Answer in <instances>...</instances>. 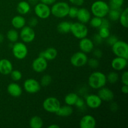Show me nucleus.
<instances>
[{
  "label": "nucleus",
  "mask_w": 128,
  "mask_h": 128,
  "mask_svg": "<svg viewBox=\"0 0 128 128\" xmlns=\"http://www.w3.org/2000/svg\"><path fill=\"white\" fill-rule=\"evenodd\" d=\"M11 75V78L13 81H18L22 79V72L19 70H12L11 73L10 74Z\"/></svg>",
  "instance_id": "nucleus-35"
},
{
  "label": "nucleus",
  "mask_w": 128,
  "mask_h": 128,
  "mask_svg": "<svg viewBox=\"0 0 128 128\" xmlns=\"http://www.w3.org/2000/svg\"><path fill=\"white\" fill-rule=\"evenodd\" d=\"M107 82L106 76L101 71H94L88 78V84L94 90H99L104 87Z\"/></svg>",
  "instance_id": "nucleus-1"
},
{
  "label": "nucleus",
  "mask_w": 128,
  "mask_h": 128,
  "mask_svg": "<svg viewBox=\"0 0 128 128\" xmlns=\"http://www.w3.org/2000/svg\"><path fill=\"white\" fill-rule=\"evenodd\" d=\"M61 106V103L56 97H48L44 100L42 107L46 111L51 113H56Z\"/></svg>",
  "instance_id": "nucleus-7"
},
{
  "label": "nucleus",
  "mask_w": 128,
  "mask_h": 128,
  "mask_svg": "<svg viewBox=\"0 0 128 128\" xmlns=\"http://www.w3.org/2000/svg\"><path fill=\"white\" fill-rule=\"evenodd\" d=\"M121 91L122 93L124 94H127L128 92V85H122L121 88Z\"/></svg>",
  "instance_id": "nucleus-48"
},
{
  "label": "nucleus",
  "mask_w": 128,
  "mask_h": 128,
  "mask_svg": "<svg viewBox=\"0 0 128 128\" xmlns=\"http://www.w3.org/2000/svg\"><path fill=\"white\" fill-rule=\"evenodd\" d=\"M31 10V5L28 1H21L18 4L17 11L21 15H25Z\"/></svg>",
  "instance_id": "nucleus-24"
},
{
  "label": "nucleus",
  "mask_w": 128,
  "mask_h": 128,
  "mask_svg": "<svg viewBox=\"0 0 128 128\" xmlns=\"http://www.w3.org/2000/svg\"><path fill=\"white\" fill-rule=\"evenodd\" d=\"M13 70L12 64L7 59L0 60V73L3 75H8Z\"/></svg>",
  "instance_id": "nucleus-19"
},
{
  "label": "nucleus",
  "mask_w": 128,
  "mask_h": 128,
  "mask_svg": "<svg viewBox=\"0 0 128 128\" xmlns=\"http://www.w3.org/2000/svg\"><path fill=\"white\" fill-rule=\"evenodd\" d=\"M102 22V18L97 17V16H94L93 18H91L90 21V24L91 27L94 28H100Z\"/></svg>",
  "instance_id": "nucleus-33"
},
{
  "label": "nucleus",
  "mask_w": 128,
  "mask_h": 128,
  "mask_svg": "<svg viewBox=\"0 0 128 128\" xmlns=\"http://www.w3.org/2000/svg\"><path fill=\"white\" fill-rule=\"evenodd\" d=\"M12 52L15 58L19 60H24L28 54V50L24 43L22 42H16L12 44Z\"/></svg>",
  "instance_id": "nucleus-6"
},
{
  "label": "nucleus",
  "mask_w": 128,
  "mask_h": 128,
  "mask_svg": "<svg viewBox=\"0 0 128 128\" xmlns=\"http://www.w3.org/2000/svg\"><path fill=\"white\" fill-rule=\"evenodd\" d=\"M70 7V5L66 2H55L51 8V13L58 18H64L68 14Z\"/></svg>",
  "instance_id": "nucleus-3"
},
{
  "label": "nucleus",
  "mask_w": 128,
  "mask_h": 128,
  "mask_svg": "<svg viewBox=\"0 0 128 128\" xmlns=\"http://www.w3.org/2000/svg\"><path fill=\"white\" fill-rule=\"evenodd\" d=\"M7 91L10 96L14 98L20 97L22 93V88L15 82L9 84L7 87Z\"/></svg>",
  "instance_id": "nucleus-20"
},
{
  "label": "nucleus",
  "mask_w": 128,
  "mask_h": 128,
  "mask_svg": "<svg viewBox=\"0 0 128 128\" xmlns=\"http://www.w3.org/2000/svg\"><path fill=\"white\" fill-rule=\"evenodd\" d=\"M48 68V61L44 58L38 56L32 62V68L38 73L44 72Z\"/></svg>",
  "instance_id": "nucleus-12"
},
{
  "label": "nucleus",
  "mask_w": 128,
  "mask_h": 128,
  "mask_svg": "<svg viewBox=\"0 0 128 128\" xmlns=\"http://www.w3.org/2000/svg\"><path fill=\"white\" fill-rule=\"evenodd\" d=\"M28 2L30 4H32V5H35L38 2V1L40 0H28Z\"/></svg>",
  "instance_id": "nucleus-50"
},
{
  "label": "nucleus",
  "mask_w": 128,
  "mask_h": 128,
  "mask_svg": "<svg viewBox=\"0 0 128 128\" xmlns=\"http://www.w3.org/2000/svg\"><path fill=\"white\" fill-rule=\"evenodd\" d=\"M102 100L98 94H88L85 98V104L91 109H97L101 106Z\"/></svg>",
  "instance_id": "nucleus-13"
},
{
  "label": "nucleus",
  "mask_w": 128,
  "mask_h": 128,
  "mask_svg": "<svg viewBox=\"0 0 128 128\" xmlns=\"http://www.w3.org/2000/svg\"><path fill=\"white\" fill-rule=\"evenodd\" d=\"M79 47L82 52L86 54L90 53V52H92V50H94V44L92 40L86 37L80 40Z\"/></svg>",
  "instance_id": "nucleus-14"
},
{
  "label": "nucleus",
  "mask_w": 128,
  "mask_h": 128,
  "mask_svg": "<svg viewBox=\"0 0 128 128\" xmlns=\"http://www.w3.org/2000/svg\"><path fill=\"white\" fill-rule=\"evenodd\" d=\"M92 52V54L94 56V58H96L97 59L101 58L102 56V54H103L102 51L101 50H100V49H95V50H93Z\"/></svg>",
  "instance_id": "nucleus-44"
},
{
  "label": "nucleus",
  "mask_w": 128,
  "mask_h": 128,
  "mask_svg": "<svg viewBox=\"0 0 128 128\" xmlns=\"http://www.w3.org/2000/svg\"><path fill=\"white\" fill-rule=\"evenodd\" d=\"M69 1L75 6H81L84 2V0H69Z\"/></svg>",
  "instance_id": "nucleus-45"
},
{
  "label": "nucleus",
  "mask_w": 128,
  "mask_h": 128,
  "mask_svg": "<svg viewBox=\"0 0 128 128\" xmlns=\"http://www.w3.org/2000/svg\"><path fill=\"white\" fill-rule=\"evenodd\" d=\"M4 40V36L2 34L0 33V44H1L3 42Z\"/></svg>",
  "instance_id": "nucleus-52"
},
{
  "label": "nucleus",
  "mask_w": 128,
  "mask_h": 128,
  "mask_svg": "<svg viewBox=\"0 0 128 128\" xmlns=\"http://www.w3.org/2000/svg\"><path fill=\"white\" fill-rule=\"evenodd\" d=\"M99 34L101 36L102 38L104 40H106L108 37L110 35V28H105V27H100L99 28Z\"/></svg>",
  "instance_id": "nucleus-36"
},
{
  "label": "nucleus",
  "mask_w": 128,
  "mask_h": 128,
  "mask_svg": "<svg viewBox=\"0 0 128 128\" xmlns=\"http://www.w3.org/2000/svg\"><path fill=\"white\" fill-rule=\"evenodd\" d=\"M52 82V78L50 75L45 74L41 78V81H40V84L41 86L46 87V86H49Z\"/></svg>",
  "instance_id": "nucleus-34"
},
{
  "label": "nucleus",
  "mask_w": 128,
  "mask_h": 128,
  "mask_svg": "<svg viewBox=\"0 0 128 128\" xmlns=\"http://www.w3.org/2000/svg\"><path fill=\"white\" fill-rule=\"evenodd\" d=\"M103 40L104 39L102 38L101 37V36H100L98 33H97L96 34L94 35L92 41H93L94 44H96L97 45H100L102 44Z\"/></svg>",
  "instance_id": "nucleus-40"
},
{
  "label": "nucleus",
  "mask_w": 128,
  "mask_h": 128,
  "mask_svg": "<svg viewBox=\"0 0 128 128\" xmlns=\"http://www.w3.org/2000/svg\"><path fill=\"white\" fill-rule=\"evenodd\" d=\"M91 18V12L88 9L85 8H81L78 9L76 18L78 19L79 22L86 24V23L89 22Z\"/></svg>",
  "instance_id": "nucleus-18"
},
{
  "label": "nucleus",
  "mask_w": 128,
  "mask_h": 128,
  "mask_svg": "<svg viewBox=\"0 0 128 128\" xmlns=\"http://www.w3.org/2000/svg\"><path fill=\"white\" fill-rule=\"evenodd\" d=\"M71 22L67 21L60 22L57 26V30L61 34H67L70 32Z\"/></svg>",
  "instance_id": "nucleus-25"
},
{
  "label": "nucleus",
  "mask_w": 128,
  "mask_h": 128,
  "mask_svg": "<svg viewBox=\"0 0 128 128\" xmlns=\"http://www.w3.org/2000/svg\"><path fill=\"white\" fill-rule=\"evenodd\" d=\"M20 38L24 43H30L34 41L36 36L34 30L29 26H24L21 29L20 33Z\"/></svg>",
  "instance_id": "nucleus-11"
},
{
  "label": "nucleus",
  "mask_w": 128,
  "mask_h": 128,
  "mask_svg": "<svg viewBox=\"0 0 128 128\" xmlns=\"http://www.w3.org/2000/svg\"><path fill=\"white\" fill-rule=\"evenodd\" d=\"M100 27H105V28H110V22L108 19L103 18H102V22H101V25Z\"/></svg>",
  "instance_id": "nucleus-46"
},
{
  "label": "nucleus",
  "mask_w": 128,
  "mask_h": 128,
  "mask_svg": "<svg viewBox=\"0 0 128 128\" xmlns=\"http://www.w3.org/2000/svg\"><path fill=\"white\" fill-rule=\"evenodd\" d=\"M111 48L112 52L115 56L128 59V44L127 42L118 40Z\"/></svg>",
  "instance_id": "nucleus-5"
},
{
  "label": "nucleus",
  "mask_w": 128,
  "mask_h": 128,
  "mask_svg": "<svg viewBox=\"0 0 128 128\" xmlns=\"http://www.w3.org/2000/svg\"><path fill=\"white\" fill-rule=\"evenodd\" d=\"M110 8L108 3L103 0H97L91 4V12L94 16L103 18L108 14Z\"/></svg>",
  "instance_id": "nucleus-2"
},
{
  "label": "nucleus",
  "mask_w": 128,
  "mask_h": 128,
  "mask_svg": "<svg viewBox=\"0 0 128 128\" xmlns=\"http://www.w3.org/2000/svg\"><path fill=\"white\" fill-rule=\"evenodd\" d=\"M58 56V51L54 48L50 47L46 49L43 51H41L40 53L39 56L44 58L47 61H52L54 60Z\"/></svg>",
  "instance_id": "nucleus-21"
},
{
  "label": "nucleus",
  "mask_w": 128,
  "mask_h": 128,
  "mask_svg": "<svg viewBox=\"0 0 128 128\" xmlns=\"http://www.w3.org/2000/svg\"><path fill=\"white\" fill-rule=\"evenodd\" d=\"M124 0H110L109 6L110 9L112 10H120L123 6Z\"/></svg>",
  "instance_id": "nucleus-32"
},
{
  "label": "nucleus",
  "mask_w": 128,
  "mask_h": 128,
  "mask_svg": "<svg viewBox=\"0 0 128 128\" xmlns=\"http://www.w3.org/2000/svg\"><path fill=\"white\" fill-rule=\"evenodd\" d=\"M87 64H88L89 66L92 69H96L100 66V62L98 61V59L96 58L88 59Z\"/></svg>",
  "instance_id": "nucleus-37"
},
{
  "label": "nucleus",
  "mask_w": 128,
  "mask_h": 128,
  "mask_svg": "<svg viewBox=\"0 0 128 128\" xmlns=\"http://www.w3.org/2000/svg\"><path fill=\"white\" fill-rule=\"evenodd\" d=\"M19 37H20V34H19L18 32L14 29L9 30L6 34V38H7L8 40L11 43H14V42H17Z\"/></svg>",
  "instance_id": "nucleus-28"
},
{
  "label": "nucleus",
  "mask_w": 128,
  "mask_h": 128,
  "mask_svg": "<svg viewBox=\"0 0 128 128\" xmlns=\"http://www.w3.org/2000/svg\"><path fill=\"white\" fill-rule=\"evenodd\" d=\"M106 42L108 45L110 46H112V45L114 44V43H116L118 41V38L116 36V35H111L110 34L107 38L106 39Z\"/></svg>",
  "instance_id": "nucleus-39"
},
{
  "label": "nucleus",
  "mask_w": 128,
  "mask_h": 128,
  "mask_svg": "<svg viewBox=\"0 0 128 128\" xmlns=\"http://www.w3.org/2000/svg\"><path fill=\"white\" fill-rule=\"evenodd\" d=\"M70 32L76 38L81 40L87 37L88 34V28L85 24L80 22H76L71 23Z\"/></svg>",
  "instance_id": "nucleus-4"
},
{
  "label": "nucleus",
  "mask_w": 128,
  "mask_h": 128,
  "mask_svg": "<svg viewBox=\"0 0 128 128\" xmlns=\"http://www.w3.org/2000/svg\"><path fill=\"white\" fill-rule=\"evenodd\" d=\"M41 2L46 4L47 5H52L56 2V0H40Z\"/></svg>",
  "instance_id": "nucleus-47"
},
{
  "label": "nucleus",
  "mask_w": 128,
  "mask_h": 128,
  "mask_svg": "<svg viewBox=\"0 0 128 128\" xmlns=\"http://www.w3.org/2000/svg\"><path fill=\"white\" fill-rule=\"evenodd\" d=\"M34 11L36 16L42 20L48 18L51 14V8H50L49 5L42 2H38L36 4H35Z\"/></svg>",
  "instance_id": "nucleus-8"
},
{
  "label": "nucleus",
  "mask_w": 128,
  "mask_h": 128,
  "mask_svg": "<svg viewBox=\"0 0 128 128\" xmlns=\"http://www.w3.org/2000/svg\"><path fill=\"white\" fill-rule=\"evenodd\" d=\"M121 81L122 84L128 85V71H124L121 76Z\"/></svg>",
  "instance_id": "nucleus-41"
},
{
  "label": "nucleus",
  "mask_w": 128,
  "mask_h": 128,
  "mask_svg": "<svg viewBox=\"0 0 128 128\" xmlns=\"http://www.w3.org/2000/svg\"><path fill=\"white\" fill-rule=\"evenodd\" d=\"M98 95L102 101H107V102L112 101L114 98V92L110 89L104 87V86L99 89Z\"/></svg>",
  "instance_id": "nucleus-17"
},
{
  "label": "nucleus",
  "mask_w": 128,
  "mask_h": 128,
  "mask_svg": "<svg viewBox=\"0 0 128 128\" xmlns=\"http://www.w3.org/2000/svg\"><path fill=\"white\" fill-rule=\"evenodd\" d=\"M110 108H111V110H112V111H115L118 109V106L117 104H116V102H112L111 104V106H110Z\"/></svg>",
  "instance_id": "nucleus-49"
},
{
  "label": "nucleus",
  "mask_w": 128,
  "mask_h": 128,
  "mask_svg": "<svg viewBox=\"0 0 128 128\" xmlns=\"http://www.w3.org/2000/svg\"><path fill=\"white\" fill-rule=\"evenodd\" d=\"M111 65L112 68L115 71H122L127 67L128 59L116 56L112 60Z\"/></svg>",
  "instance_id": "nucleus-15"
},
{
  "label": "nucleus",
  "mask_w": 128,
  "mask_h": 128,
  "mask_svg": "<svg viewBox=\"0 0 128 128\" xmlns=\"http://www.w3.org/2000/svg\"><path fill=\"white\" fill-rule=\"evenodd\" d=\"M73 112V108L71 106L65 105V106H60L59 110L56 112V114L61 117H68L71 116Z\"/></svg>",
  "instance_id": "nucleus-23"
},
{
  "label": "nucleus",
  "mask_w": 128,
  "mask_h": 128,
  "mask_svg": "<svg viewBox=\"0 0 128 128\" xmlns=\"http://www.w3.org/2000/svg\"><path fill=\"white\" fill-rule=\"evenodd\" d=\"M30 126L31 128H41L43 126V121L38 116H34L30 119Z\"/></svg>",
  "instance_id": "nucleus-26"
},
{
  "label": "nucleus",
  "mask_w": 128,
  "mask_h": 128,
  "mask_svg": "<svg viewBox=\"0 0 128 128\" xmlns=\"http://www.w3.org/2000/svg\"><path fill=\"white\" fill-rule=\"evenodd\" d=\"M85 101H84L82 98H80V97L78 98V99L76 101V103H75L74 106H76L79 109H82V108L84 107L85 106Z\"/></svg>",
  "instance_id": "nucleus-43"
},
{
  "label": "nucleus",
  "mask_w": 128,
  "mask_h": 128,
  "mask_svg": "<svg viewBox=\"0 0 128 128\" xmlns=\"http://www.w3.org/2000/svg\"><path fill=\"white\" fill-rule=\"evenodd\" d=\"M78 11V8H77V6H71V7H70L68 16H69V17L72 19L76 18Z\"/></svg>",
  "instance_id": "nucleus-38"
},
{
  "label": "nucleus",
  "mask_w": 128,
  "mask_h": 128,
  "mask_svg": "<svg viewBox=\"0 0 128 128\" xmlns=\"http://www.w3.org/2000/svg\"><path fill=\"white\" fill-rule=\"evenodd\" d=\"M80 126L81 128H95L96 126V119L91 115H85L80 120Z\"/></svg>",
  "instance_id": "nucleus-16"
},
{
  "label": "nucleus",
  "mask_w": 128,
  "mask_h": 128,
  "mask_svg": "<svg viewBox=\"0 0 128 128\" xmlns=\"http://www.w3.org/2000/svg\"><path fill=\"white\" fill-rule=\"evenodd\" d=\"M121 12V9H120V10H112V9H110L107 16H108L109 18L111 21H116L118 20H119Z\"/></svg>",
  "instance_id": "nucleus-30"
},
{
  "label": "nucleus",
  "mask_w": 128,
  "mask_h": 128,
  "mask_svg": "<svg viewBox=\"0 0 128 128\" xmlns=\"http://www.w3.org/2000/svg\"><path fill=\"white\" fill-rule=\"evenodd\" d=\"M120 24L122 27L124 28H127L128 26V8H126L124 10L121 11V14H120Z\"/></svg>",
  "instance_id": "nucleus-29"
},
{
  "label": "nucleus",
  "mask_w": 128,
  "mask_h": 128,
  "mask_svg": "<svg viewBox=\"0 0 128 128\" xmlns=\"http://www.w3.org/2000/svg\"><path fill=\"white\" fill-rule=\"evenodd\" d=\"M106 80L110 84H116L120 80V76L116 71H111L106 76Z\"/></svg>",
  "instance_id": "nucleus-31"
},
{
  "label": "nucleus",
  "mask_w": 128,
  "mask_h": 128,
  "mask_svg": "<svg viewBox=\"0 0 128 128\" xmlns=\"http://www.w3.org/2000/svg\"><path fill=\"white\" fill-rule=\"evenodd\" d=\"M26 20L22 15H16L11 20V24L14 28L21 30L26 25Z\"/></svg>",
  "instance_id": "nucleus-22"
},
{
  "label": "nucleus",
  "mask_w": 128,
  "mask_h": 128,
  "mask_svg": "<svg viewBox=\"0 0 128 128\" xmlns=\"http://www.w3.org/2000/svg\"><path fill=\"white\" fill-rule=\"evenodd\" d=\"M88 58L87 54L82 51L74 53L70 58V62L75 67H82L87 64Z\"/></svg>",
  "instance_id": "nucleus-9"
},
{
  "label": "nucleus",
  "mask_w": 128,
  "mask_h": 128,
  "mask_svg": "<svg viewBox=\"0 0 128 128\" xmlns=\"http://www.w3.org/2000/svg\"><path fill=\"white\" fill-rule=\"evenodd\" d=\"M38 24V20L36 17H31L28 21L29 26L32 28L37 26Z\"/></svg>",
  "instance_id": "nucleus-42"
},
{
  "label": "nucleus",
  "mask_w": 128,
  "mask_h": 128,
  "mask_svg": "<svg viewBox=\"0 0 128 128\" xmlns=\"http://www.w3.org/2000/svg\"><path fill=\"white\" fill-rule=\"evenodd\" d=\"M78 95L74 92H70L64 98V102L66 104L69 106H74L76 101L78 99Z\"/></svg>",
  "instance_id": "nucleus-27"
},
{
  "label": "nucleus",
  "mask_w": 128,
  "mask_h": 128,
  "mask_svg": "<svg viewBox=\"0 0 128 128\" xmlns=\"http://www.w3.org/2000/svg\"><path fill=\"white\" fill-rule=\"evenodd\" d=\"M40 82L33 78H29L25 80L23 84L24 90L29 94H35L41 90Z\"/></svg>",
  "instance_id": "nucleus-10"
},
{
  "label": "nucleus",
  "mask_w": 128,
  "mask_h": 128,
  "mask_svg": "<svg viewBox=\"0 0 128 128\" xmlns=\"http://www.w3.org/2000/svg\"><path fill=\"white\" fill-rule=\"evenodd\" d=\"M48 128H60V126H59V125L55 124H54L50 125V126H48Z\"/></svg>",
  "instance_id": "nucleus-51"
}]
</instances>
